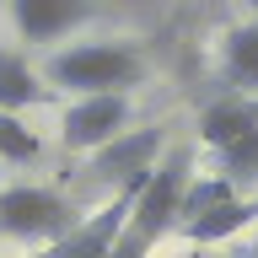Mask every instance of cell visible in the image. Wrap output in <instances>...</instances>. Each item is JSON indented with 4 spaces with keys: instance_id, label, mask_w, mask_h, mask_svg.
<instances>
[{
    "instance_id": "obj_11",
    "label": "cell",
    "mask_w": 258,
    "mask_h": 258,
    "mask_svg": "<svg viewBox=\"0 0 258 258\" xmlns=\"http://www.w3.org/2000/svg\"><path fill=\"white\" fill-rule=\"evenodd\" d=\"M226 199H237L231 177H188V183H183V199H177V215L188 221V215L215 210V205H226Z\"/></svg>"
},
{
    "instance_id": "obj_10",
    "label": "cell",
    "mask_w": 258,
    "mask_h": 258,
    "mask_svg": "<svg viewBox=\"0 0 258 258\" xmlns=\"http://www.w3.org/2000/svg\"><path fill=\"white\" fill-rule=\"evenodd\" d=\"M221 54H226V81L231 86H258V27L253 22H242V27L226 32Z\"/></svg>"
},
{
    "instance_id": "obj_4",
    "label": "cell",
    "mask_w": 258,
    "mask_h": 258,
    "mask_svg": "<svg viewBox=\"0 0 258 258\" xmlns=\"http://www.w3.org/2000/svg\"><path fill=\"white\" fill-rule=\"evenodd\" d=\"M183 183H188V161L172 156L167 167H151V177L140 183V194H135V205H129V231L140 242H151L156 247L167 231L177 226V199H183Z\"/></svg>"
},
{
    "instance_id": "obj_1",
    "label": "cell",
    "mask_w": 258,
    "mask_h": 258,
    "mask_svg": "<svg viewBox=\"0 0 258 258\" xmlns=\"http://www.w3.org/2000/svg\"><path fill=\"white\" fill-rule=\"evenodd\" d=\"M145 76V64L135 48L124 43H76V48H59L48 59V81L54 86H70L81 97H97V92H124Z\"/></svg>"
},
{
    "instance_id": "obj_14",
    "label": "cell",
    "mask_w": 258,
    "mask_h": 258,
    "mask_svg": "<svg viewBox=\"0 0 258 258\" xmlns=\"http://www.w3.org/2000/svg\"><path fill=\"white\" fill-rule=\"evenodd\" d=\"M253 27H258V22H253Z\"/></svg>"
},
{
    "instance_id": "obj_3",
    "label": "cell",
    "mask_w": 258,
    "mask_h": 258,
    "mask_svg": "<svg viewBox=\"0 0 258 258\" xmlns=\"http://www.w3.org/2000/svg\"><path fill=\"white\" fill-rule=\"evenodd\" d=\"M81 226V215L64 205L59 194L32 188V183H16V188H0V231L16 242H59Z\"/></svg>"
},
{
    "instance_id": "obj_2",
    "label": "cell",
    "mask_w": 258,
    "mask_h": 258,
    "mask_svg": "<svg viewBox=\"0 0 258 258\" xmlns=\"http://www.w3.org/2000/svg\"><path fill=\"white\" fill-rule=\"evenodd\" d=\"M205 145L221 156L226 177H258V102L247 97H221L199 118Z\"/></svg>"
},
{
    "instance_id": "obj_7",
    "label": "cell",
    "mask_w": 258,
    "mask_h": 258,
    "mask_svg": "<svg viewBox=\"0 0 258 258\" xmlns=\"http://www.w3.org/2000/svg\"><path fill=\"white\" fill-rule=\"evenodd\" d=\"M11 16H16V27H22V38L48 43V38L81 27L92 16V0H11Z\"/></svg>"
},
{
    "instance_id": "obj_5",
    "label": "cell",
    "mask_w": 258,
    "mask_h": 258,
    "mask_svg": "<svg viewBox=\"0 0 258 258\" xmlns=\"http://www.w3.org/2000/svg\"><path fill=\"white\" fill-rule=\"evenodd\" d=\"M161 145H167L161 129H124V135H113L108 145H97L92 177L113 183V194H118V188H140L145 177H151V167H156Z\"/></svg>"
},
{
    "instance_id": "obj_8",
    "label": "cell",
    "mask_w": 258,
    "mask_h": 258,
    "mask_svg": "<svg viewBox=\"0 0 258 258\" xmlns=\"http://www.w3.org/2000/svg\"><path fill=\"white\" fill-rule=\"evenodd\" d=\"M253 215H258V199H226L215 210L188 215L183 221V237L188 242H221V237H237L242 226H253Z\"/></svg>"
},
{
    "instance_id": "obj_12",
    "label": "cell",
    "mask_w": 258,
    "mask_h": 258,
    "mask_svg": "<svg viewBox=\"0 0 258 258\" xmlns=\"http://www.w3.org/2000/svg\"><path fill=\"white\" fill-rule=\"evenodd\" d=\"M32 156H38V135L16 113H0V161H32Z\"/></svg>"
},
{
    "instance_id": "obj_13",
    "label": "cell",
    "mask_w": 258,
    "mask_h": 258,
    "mask_svg": "<svg viewBox=\"0 0 258 258\" xmlns=\"http://www.w3.org/2000/svg\"><path fill=\"white\" fill-rule=\"evenodd\" d=\"M145 253H151V242H140V237H135V231L124 226V231H118V242H113V253H108V258H145Z\"/></svg>"
},
{
    "instance_id": "obj_6",
    "label": "cell",
    "mask_w": 258,
    "mask_h": 258,
    "mask_svg": "<svg viewBox=\"0 0 258 258\" xmlns=\"http://www.w3.org/2000/svg\"><path fill=\"white\" fill-rule=\"evenodd\" d=\"M124 124H129V97L124 92L81 97L76 108L64 113V145H70V151H97V145H108L113 135H124Z\"/></svg>"
},
{
    "instance_id": "obj_9",
    "label": "cell",
    "mask_w": 258,
    "mask_h": 258,
    "mask_svg": "<svg viewBox=\"0 0 258 258\" xmlns=\"http://www.w3.org/2000/svg\"><path fill=\"white\" fill-rule=\"evenodd\" d=\"M32 102H43V81L27 70L22 54H6V48H0V113L32 108Z\"/></svg>"
}]
</instances>
